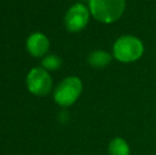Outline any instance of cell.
Segmentation results:
<instances>
[{
  "mask_svg": "<svg viewBox=\"0 0 156 155\" xmlns=\"http://www.w3.org/2000/svg\"><path fill=\"white\" fill-rule=\"evenodd\" d=\"M89 8L96 19L101 23H111L122 16L125 0H89Z\"/></svg>",
  "mask_w": 156,
  "mask_h": 155,
  "instance_id": "obj_1",
  "label": "cell"
},
{
  "mask_svg": "<svg viewBox=\"0 0 156 155\" xmlns=\"http://www.w3.org/2000/svg\"><path fill=\"white\" fill-rule=\"evenodd\" d=\"M144 53V45L135 36L124 35L116 41L114 45V55L118 61L129 63L140 58Z\"/></svg>",
  "mask_w": 156,
  "mask_h": 155,
  "instance_id": "obj_2",
  "label": "cell"
},
{
  "mask_svg": "<svg viewBox=\"0 0 156 155\" xmlns=\"http://www.w3.org/2000/svg\"><path fill=\"white\" fill-rule=\"evenodd\" d=\"M82 83L76 77L65 79L60 83L54 91V100L61 106H69L73 104L81 95Z\"/></svg>",
  "mask_w": 156,
  "mask_h": 155,
  "instance_id": "obj_3",
  "label": "cell"
},
{
  "mask_svg": "<svg viewBox=\"0 0 156 155\" xmlns=\"http://www.w3.org/2000/svg\"><path fill=\"white\" fill-rule=\"evenodd\" d=\"M27 85L32 93L37 96H45L51 89L52 80L46 70L41 68H34L28 75Z\"/></svg>",
  "mask_w": 156,
  "mask_h": 155,
  "instance_id": "obj_4",
  "label": "cell"
},
{
  "mask_svg": "<svg viewBox=\"0 0 156 155\" xmlns=\"http://www.w3.org/2000/svg\"><path fill=\"white\" fill-rule=\"evenodd\" d=\"M89 19V13L86 6L81 3L74 4L69 9L65 16L66 28L70 32H79L86 27Z\"/></svg>",
  "mask_w": 156,
  "mask_h": 155,
  "instance_id": "obj_5",
  "label": "cell"
},
{
  "mask_svg": "<svg viewBox=\"0 0 156 155\" xmlns=\"http://www.w3.org/2000/svg\"><path fill=\"white\" fill-rule=\"evenodd\" d=\"M49 41L44 34L34 33L28 38L27 48L29 52L35 58L43 56L49 49Z\"/></svg>",
  "mask_w": 156,
  "mask_h": 155,
  "instance_id": "obj_6",
  "label": "cell"
},
{
  "mask_svg": "<svg viewBox=\"0 0 156 155\" xmlns=\"http://www.w3.org/2000/svg\"><path fill=\"white\" fill-rule=\"evenodd\" d=\"M112 56L107 52L102 50H96L88 56V62L94 68H104L111 63Z\"/></svg>",
  "mask_w": 156,
  "mask_h": 155,
  "instance_id": "obj_7",
  "label": "cell"
},
{
  "mask_svg": "<svg viewBox=\"0 0 156 155\" xmlns=\"http://www.w3.org/2000/svg\"><path fill=\"white\" fill-rule=\"evenodd\" d=\"M109 155H129V147L124 139L116 137L108 145Z\"/></svg>",
  "mask_w": 156,
  "mask_h": 155,
  "instance_id": "obj_8",
  "label": "cell"
},
{
  "mask_svg": "<svg viewBox=\"0 0 156 155\" xmlns=\"http://www.w3.org/2000/svg\"><path fill=\"white\" fill-rule=\"evenodd\" d=\"M43 67L46 69H49V70H55V69H58L62 64L61 62V58H58L55 55H48L46 56L43 60Z\"/></svg>",
  "mask_w": 156,
  "mask_h": 155,
  "instance_id": "obj_9",
  "label": "cell"
}]
</instances>
